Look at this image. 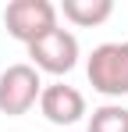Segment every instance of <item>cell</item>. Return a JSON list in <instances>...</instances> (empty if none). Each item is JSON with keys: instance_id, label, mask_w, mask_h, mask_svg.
<instances>
[{"instance_id": "52a82bcc", "label": "cell", "mask_w": 128, "mask_h": 132, "mask_svg": "<svg viewBox=\"0 0 128 132\" xmlns=\"http://www.w3.org/2000/svg\"><path fill=\"white\" fill-rule=\"evenodd\" d=\"M89 132H128V107L103 104L89 114Z\"/></svg>"}, {"instance_id": "277c9868", "label": "cell", "mask_w": 128, "mask_h": 132, "mask_svg": "<svg viewBox=\"0 0 128 132\" xmlns=\"http://www.w3.org/2000/svg\"><path fill=\"white\" fill-rule=\"evenodd\" d=\"M29 57L36 71H50V75H68L78 64V39L68 29H50L46 36H39L36 43H29Z\"/></svg>"}, {"instance_id": "3957f363", "label": "cell", "mask_w": 128, "mask_h": 132, "mask_svg": "<svg viewBox=\"0 0 128 132\" xmlns=\"http://www.w3.org/2000/svg\"><path fill=\"white\" fill-rule=\"evenodd\" d=\"M4 25L18 43H36L50 29H57V7L50 0H11L4 7Z\"/></svg>"}, {"instance_id": "7a4b0ae2", "label": "cell", "mask_w": 128, "mask_h": 132, "mask_svg": "<svg viewBox=\"0 0 128 132\" xmlns=\"http://www.w3.org/2000/svg\"><path fill=\"white\" fill-rule=\"evenodd\" d=\"M43 79L32 64H11L0 71V114L21 118L39 104Z\"/></svg>"}, {"instance_id": "6da1fadb", "label": "cell", "mask_w": 128, "mask_h": 132, "mask_svg": "<svg viewBox=\"0 0 128 132\" xmlns=\"http://www.w3.org/2000/svg\"><path fill=\"white\" fill-rule=\"evenodd\" d=\"M89 86L110 100L128 96V39L121 43H100L85 61Z\"/></svg>"}, {"instance_id": "5b68a950", "label": "cell", "mask_w": 128, "mask_h": 132, "mask_svg": "<svg viewBox=\"0 0 128 132\" xmlns=\"http://www.w3.org/2000/svg\"><path fill=\"white\" fill-rule=\"evenodd\" d=\"M39 114L50 125H75L85 118V96L82 89L68 86V82H50L39 93Z\"/></svg>"}, {"instance_id": "8992f818", "label": "cell", "mask_w": 128, "mask_h": 132, "mask_svg": "<svg viewBox=\"0 0 128 132\" xmlns=\"http://www.w3.org/2000/svg\"><path fill=\"white\" fill-rule=\"evenodd\" d=\"M64 18L78 29H93V25H103L110 14H114V0H61Z\"/></svg>"}]
</instances>
